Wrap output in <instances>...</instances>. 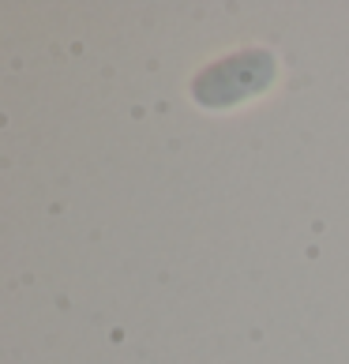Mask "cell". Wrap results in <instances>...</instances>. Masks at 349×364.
<instances>
[{"label": "cell", "mask_w": 349, "mask_h": 364, "mask_svg": "<svg viewBox=\"0 0 349 364\" xmlns=\"http://www.w3.org/2000/svg\"><path fill=\"white\" fill-rule=\"evenodd\" d=\"M274 75H278L274 53L252 46V49L230 53V57L199 68L192 79V98L203 109H233V105L271 90Z\"/></svg>", "instance_id": "obj_1"}]
</instances>
